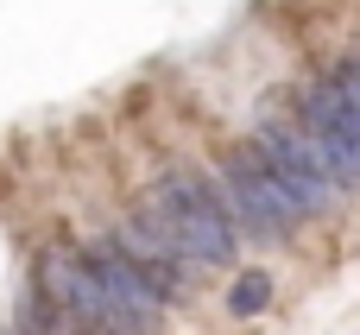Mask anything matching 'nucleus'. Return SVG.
I'll use <instances>...</instances> for the list:
<instances>
[{"mask_svg":"<svg viewBox=\"0 0 360 335\" xmlns=\"http://www.w3.org/2000/svg\"><path fill=\"white\" fill-rule=\"evenodd\" d=\"M133 215L171 247L184 253L190 266H234L240 253V228L215 190V177H196V171H165L152 177V190L133 203Z\"/></svg>","mask_w":360,"mask_h":335,"instance_id":"f257e3e1","label":"nucleus"},{"mask_svg":"<svg viewBox=\"0 0 360 335\" xmlns=\"http://www.w3.org/2000/svg\"><path fill=\"white\" fill-rule=\"evenodd\" d=\"M215 190H221V203H228V215H234V228H240V234L291 241V234H297V222H304V209L278 190V177L266 171V152H259L253 139L221 152V165H215Z\"/></svg>","mask_w":360,"mask_h":335,"instance_id":"f03ea898","label":"nucleus"},{"mask_svg":"<svg viewBox=\"0 0 360 335\" xmlns=\"http://www.w3.org/2000/svg\"><path fill=\"white\" fill-rule=\"evenodd\" d=\"M297 133L310 139V152L323 158V171H329L335 190H360V133H354V114H348L335 76L304 82V95H297Z\"/></svg>","mask_w":360,"mask_h":335,"instance_id":"7ed1b4c3","label":"nucleus"},{"mask_svg":"<svg viewBox=\"0 0 360 335\" xmlns=\"http://www.w3.org/2000/svg\"><path fill=\"white\" fill-rule=\"evenodd\" d=\"M253 146L266 152V171L278 177V190H285L304 215H329V209H335L342 190L329 184V171H323V158L310 152V139L297 133V120H259Z\"/></svg>","mask_w":360,"mask_h":335,"instance_id":"20e7f679","label":"nucleus"},{"mask_svg":"<svg viewBox=\"0 0 360 335\" xmlns=\"http://www.w3.org/2000/svg\"><path fill=\"white\" fill-rule=\"evenodd\" d=\"M82 260L95 266V279H101V285H108V291H114V298H120V304H127L133 317L158 323L165 298H158V291L146 285V272H139V266H133V260H127V253H120L114 241H89V247H82Z\"/></svg>","mask_w":360,"mask_h":335,"instance_id":"39448f33","label":"nucleus"},{"mask_svg":"<svg viewBox=\"0 0 360 335\" xmlns=\"http://www.w3.org/2000/svg\"><path fill=\"white\" fill-rule=\"evenodd\" d=\"M266 304H272V279H266V272H240L234 291H228V310H234V317H259Z\"/></svg>","mask_w":360,"mask_h":335,"instance_id":"423d86ee","label":"nucleus"}]
</instances>
